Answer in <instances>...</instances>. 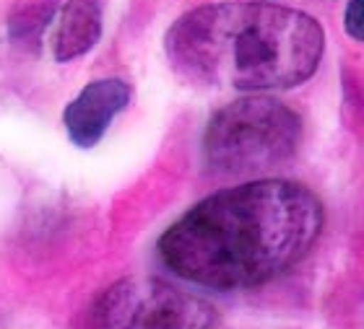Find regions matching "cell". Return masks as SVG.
<instances>
[{"label":"cell","mask_w":364,"mask_h":329,"mask_svg":"<svg viewBox=\"0 0 364 329\" xmlns=\"http://www.w3.org/2000/svg\"><path fill=\"white\" fill-rule=\"evenodd\" d=\"M326 223L323 202L299 182L252 179L203 197L159 236L161 264L216 293L250 291L302 262Z\"/></svg>","instance_id":"6da1fadb"},{"label":"cell","mask_w":364,"mask_h":329,"mask_svg":"<svg viewBox=\"0 0 364 329\" xmlns=\"http://www.w3.org/2000/svg\"><path fill=\"white\" fill-rule=\"evenodd\" d=\"M164 52L177 75L205 89L287 91L315 75L326 31L296 8L208 3L169 26Z\"/></svg>","instance_id":"7a4b0ae2"},{"label":"cell","mask_w":364,"mask_h":329,"mask_svg":"<svg viewBox=\"0 0 364 329\" xmlns=\"http://www.w3.org/2000/svg\"><path fill=\"white\" fill-rule=\"evenodd\" d=\"M299 143L302 120L291 106L271 96H242L208 120L203 164L221 177H250L289 164Z\"/></svg>","instance_id":"3957f363"},{"label":"cell","mask_w":364,"mask_h":329,"mask_svg":"<svg viewBox=\"0 0 364 329\" xmlns=\"http://www.w3.org/2000/svg\"><path fill=\"white\" fill-rule=\"evenodd\" d=\"M99 329H211V301L159 277H125L109 285L91 308Z\"/></svg>","instance_id":"277c9868"},{"label":"cell","mask_w":364,"mask_h":329,"mask_svg":"<svg viewBox=\"0 0 364 329\" xmlns=\"http://www.w3.org/2000/svg\"><path fill=\"white\" fill-rule=\"evenodd\" d=\"M130 83L122 78H99L86 83L63 112V125L70 143L78 148H94L107 135L112 120L130 104Z\"/></svg>","instance_id":"5b68a950"},{"label":"cell","mask_w":364,"mask_h":329,"mask_svg":"<svg viewBox=\"0 0 364 329\" xmlns=\"http://www.w3.org/2000/svg\"><path fill=\"white\" fill-rule=\"evenodd\" d=\"M102 37V3L99 0H65L55 31V60L70 62L86 55Z\"/></svg>","instance_id":"8992f818"},{"label":"cell","mask_w":364,"mask_h":329,"mask_svg":"<svg viewBox=\"0 0 364 329\" xmlns=\"http://www.w3.org/2000/svg\"><path fill=\"white\" fill-rule=\"evenodd\" d=\"M55 16V3H37V6H29L18 11L14 16V21H11V37L16 42H37L42 37V31L50 26Z\"/></svg>","instance_id":"52a82bcc"},{"label":"cell","mask_w":364,"mask_h":329,"mask_svg":"<svg viewBox=\"0 0 364 329\" xmlns=\"http://www.w3.org/2000/svg\"><path fill=\"white\" fill-rule=\"evenodd\" d=\"M343 29L354 42H364V0H349L343 13Z\"/></svg>","instance_id":"ba28073f"}]
</instances>
